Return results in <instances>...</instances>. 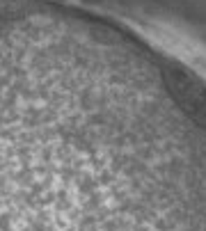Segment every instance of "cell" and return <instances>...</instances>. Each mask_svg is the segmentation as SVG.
I'll list each match as a JSON object with an SVG mask.
<instances>
[{
  "label": "cell",
  "mask_w": 206,
  "mask_h": 231,
  "mask_svg": "<svg viewBox=\"0 0 206 231\" xmlns=\"http://www.w3.org/2000/svg\"><path fill=\"white\" fill-rule=\"evenodd\" d=\"M0 167H2V160H0ZM2 174H5V169H2ZM5 181H7V176H5ZM7 188H9V183H7ZM9 192H12V188H9Z\"/></svg>",
  "instance_id": "1"
},
{
  "label": "cell",
  "mask_w": 206,
  "mask_h": 231,
  "mask_svg": "<svg viewBox=\"0 0 206 231\" xmlns=\"http://www.w3.org/2000/svg\"><path fill=\"white\" fill-rule=\"evenodd\" d=\"M0 188H2V185H0ZM2 195H5V192H2ZM5 199H7V197H5ZM7 206H9V204H7ZM9 210H12V208H9Z\"/></svg>",
  "instance_id": "2"
}]
</instances>
